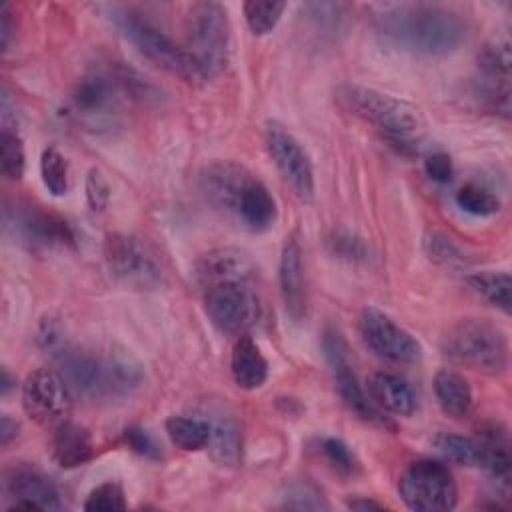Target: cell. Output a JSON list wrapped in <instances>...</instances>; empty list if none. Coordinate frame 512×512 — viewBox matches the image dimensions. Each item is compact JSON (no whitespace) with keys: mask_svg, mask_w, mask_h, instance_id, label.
Segmentation results:
<instances>
[{"mask_svg":"<svg viewBox=\"0 0 512 512\" xmlns=\"http://www.w3.org/2000/svg\"><path fill=\"white\" fill-rule=\"evenodd\" d=\"M40 178L52 196H64L70 188V170L66 158L56 148H46L40 156Z\"/></svg>","mask_w":512,"mask_h":512,"instance_id":"30","label":"cell"},{"mask_svg":"<svg viewBox=\"0 0 512 512\" xmlns=\"http://www.w3.org/2000/svg\"><path fill=\"white\" fill-rule=\"evenodd\" d=\"M230 370H232L234 382L244 390H256L266 382L268 362L260 352L258 344L250 336L246 334L238 336L232 348Z\"/></svg>","mask_w":512,"mask_h":512,"instance_id":"22","label":"cell"},{"mask_svg":"<svg viewBox=\"0 0 512 512\" xmlns=\"http://www.w3.org/2000/svg\"><path fill=\"white\" fill-rule=\"evenodd\" d=\"M6 224L14 228L30 246L36 248H56V246H74V234L70 226L36 206H16L14 210L6 208Z\"/></svg>","mask_w":512,"mask_h":512,"instance_id":"16","label":"cell"},{"mask_svg":"<svg viewBox=\"0 0 512 512\" xmlns=\"http://www.w3.org/2000/svg\"><path fill=\"white\" fill-rule=\"evenodd\" d=\"M284 506L292 510H326L328 502L312 482L296 480L286 486Z\"/></svg>","mask_w":512,"mask_h":512,"instance_id":"35","label":"cell"},{"mask_svg":"<svg viewBox=\"0 0 512 512\" xmlns=\"http://www.w3.org/2000/svg\"><path fill=\"white\" fill-rule=\"evenodd\" d=\"M2 486L12 498L8 510H60L62 500L56 484L36 466L18 462L4 468Z\"/></svg>","mask_w":512,"mask_h":512,"instance_id":"15","label":"cell"},{"mask_svg":"<svg viewBox=\"0 0 512 512\" xmlns=\"http://www.w3.org/2000/svg\"><path fill=\"white\" fill-rule=\"evenodd\" d=\"M424 170H426V174H428L434 182H440V184L450 182L452 176H454L452 160H450V156L444 154V152H434V154H430V156L424 160Z\"/></svg>","mask_w":512,"mask_h":512,"instance_id":"39","label":"cell"},{"mask_svg":"<svg viewBox=\"0 0 512 512\" xmlns=\"http://www.w3.org/2000/svg\"><path fill=\"white\" fill-rule=\"evenodd\" d=\"M360 336L378 358L392 364H414L422 356L420 342L378 308L362 310Z\"/></svg>","mask_w":512,"mask_h":512,"instance_id":"13","label":"cell"},{"mask_svg":"<svg viewBox=\"0 0 512 512\" xmlns=\"http://www.w3.org/2000/svg\"><path fill=\"white\" fill-rule=\"evenodd\" d=\"M278 282H280V296H282L286 314L292 320L300 322L306 316L308 296H306L302 248L296 238H290L282 248L280 266H278Z\"/></svg>","mask_w":512,"mask_h":512,"instance_id":"19","label":"cell"},{"mask_svg":"<svg viewBox=\"0 0 512 512\" xmlns=\"http://www.w3.org/2000/svg\"><path fill=\"white\" fill-rule=\"evenodd\" d=\"M510 62V42L506 38H496L486 44L478 58L484 96L490 108L504 118H508L510 112Z\"/></svg>","mask_w":512,"mask_h":512,"instance_id":"17","label":"cell"},{"mask_svg":"<svg viewBox=\"0 0 512 512\" xmlns=\"http://www.w3.org/2000/svg\"><path fill=\"white\" fill-rule=\"evenodd\" d=\"M166 432L174 446L186 452H196L208 446L210 422L204 418L190 416H170L166 420Z\"/></svg>","mask_w":512,"mask_h":512,"instance_id":"27","label":"cell"},{"mask_svg":"<svg viewBox=\"0 0 512 512\" xmlns=\"http://www.w3.org/2000/svg\"><path fill=\"white\" fill-rule=\"evenodd\" d=\"M346 506H348L350 510H360V512H366V510H382V508H384L382 504H378V502H374V500H370V498H352V500L346 502Z\"/></svg>","mask_w":512,"mask_h":512,"instance_id":"44","label":"cell"},{"mask_svg":"<svg viewBox=\"0 0 512 512\" xmlns=\"http://www.w3.org/2000/svg\"><path fill=\"white\" fill-rule=\"evenodd\" d=\"M188 52L202 80L216 78L230 60V20L218 2H198L188 14Z\"/></svg>","mask_w":512,"mask_h":512,"instance_id":"6","label":"cell"},{"mask_svg":"<svg viewBox=\"0 0 512 512\" xmlns=\"http://www.w3.org/2000/svg\"><path fill=\"white\" fill-rule=\"evenodd\" d=\"M336 100L346 112L374 124L394 144L412 146L424 134L420 110L406 100L358 84L338 86Z\"/></svg>","mask_w":512,"mask_h":512,"instance_id":"3","label":"cell"},{"mask_svg":"<svg viewBox=\"0 0 512 512\" xmlns=\"http://www.w3.org/2000/svg\"><path fill=\"white\" fill-rule=\"evenodd\" d=\"M104 260L110 274L126 286L148 290L162 282V270L154 254L134 236L108 234L104 240Z\"/></svg>","mask_w":512,"mask_h":512,"instance_id":"11","label":"cell"},{"mask_svg":"<svg viewBox=\"0 0 512 512\" xmlns=\"http://www.w3.org/2000/svg\"><path fill=\"white\" fill-rule=\"evenodd\" d=\"M442 354L456 364L500 374L508 368L510 348L504 330L484 318H464L442 338Z\"/></svg>","mask_w":512,"mask_h":512,"instance_id":"4","label":"cell"},{"mask_svg":"<svg viewBox=\"0 0 512 512\" xmlns=\"http://www.w3.org/2000/svg\"><path fill=\"white\" fill-rule=\"evenodd\" d=\"M22 408L34 422L56 428L72 412V388L60 372L38 368L22 384Z\"/></svg>","mask_w":512,"mask_h":512,"instance_id":"9","label":"cell"},{"mask_svg":"<svg viewBox=\"0 0 512 512\" xmlns=\"http://www.w3.org/2000/svg\"><path fill=\"white\" fill-rule=\"evenodd\" d=\"M264 142L272 162L280 170L282 178L290 184L294 194L300 200H306V202L312 200L314 168L300 140L278 122H270L264 132Z\"/></svg>","mask_w":512,"mask_h":512,"instance_id":"14","label":"cell"},{"mask_svg":"<svg viewBox=\"0 0 512 512\" xmlns=\"http://www.w3.org/2000/svg\"><path fill=\"white\" fill-rule=\"evenodd\" d=\"M52 454L62 468H76L86 464L94 454L90 432L70 420L58 424L52 436Z\"/></svg>","mask_w":512,"mask_h":512,"instance_id":"23","label":"cell"},{"mask_svg":"<svg viewBox=\"0 0 512 512\" xmlns=\"http://www.w3.org/2000/svg\"><path fill=\"white\" fill-rule=\"evenodd\" d=\"M382 34L418 54H446L456 50L468 34L466 20L444 6L400 4L376 16Z\"/></svg>","mask_w":512,"mask_h":512,"instance_id":"1","label":"cell"},{"mask_svg":"<svg viewBox=\"0 0 512 512\" xmlns=\"http://www.w3.org/2000/svg\"><path fill=\"white\" fill-rule=\"evenodd\" d=\"M16 430H18V424H16V420H12L10 416H2V420H0V442L2 444H8L14 436H16Z\"/></svg>","mask_w":512,"mask_h":512,"instance_id":"43","label":"cell"},{"mask_svg":"<svg viewBox=\"0 0 512 512\" xmlns=\"http://www.w3.org/2000/svg\"><path fill=\"white\" fill-rule=\"evenodd\" d=\"M124 508H126L124 490L118 482H104L96 486L84 502V510L88 512H116Z\"/></svg>","mask_w":512,"mask_h":512,"instance_id":"36","label":"cell"},{"mask_svg":"<svg viewBox=\"0 0 512 512\" xmlns=\"http://www.w3.org/2000/svg\"><path fill=\"white\" fill-rule=\"evenodd\" d=\"M242 10H244L248 28L254 34L262 36L276 28V24L280 22V18L286 10V4L278 2V0H248V2H244Z\"/></svg>","mask_w":512,"mask_h":512,"instance_id":"31","label":"cell"},{"mask_svg":"<svg viewBox=\"0 0 512 512\" xmlns=\"http://www.w3.org/2000/svg\"><path fill=\"white\" fill-rule=\"evenodd\" d=\"M478 442L484 452V464L482 468L496 480V484L504 490L510 486V438L506 428L500 424H490L480 430Z\"/></svg>","mask_w":512,"mask_h":512,"instance_id":"24","label":"cell"},{"mask_svg":"<svg viewBox=\"0 0 512 512\" xmlns=\"http://www.w3.org/2000/svg\"><path fill=\"white\" fill-rule=\"evenodd\" d=\"M456 204L472 216H494L500 210V200L476 184H466L456 192Z\"/></svg>","mask_w":512,"mask_h":512,"instance_id":"33","label":"cell"},{"mask_svg":"<svg viewBox=\"0 0 512 512\" xmlns=\"http://www.w3.org/2000/svg\"><path fill=\"white\" fill-rule=\"evenodd\" d=\"M434 394L440 408L452 416L462 418L472 410V390L466 378L450 368H442L434 376Z\"/></svg>","mask_w":512,"mask_h":512,"instance_id":"25","label":"cell"},{"mask_svg":"<svg viewBox=\"0 0 512 512\" xmlns=\"http://www.w3.org/2000/svg\"><path fill=\"white\" fill-rule=\"evenodd\" d=\"M322 452L326 454V458L330 460V464L344 472V474H352L358 470V460L352 454V450L338 438H326L322 442Z\"/></svg>","mask_w":512,"mask_h":512,"instance_id":"38","label":"cell"},{"mask_svg":"<svg viewBox=\"0 0 512 512\" xmlns=\"http://www.w3.org/2000/svg\"><path fill=\"white\" fill-rule=\"evenodd\" d=\"M276 216H278V208L272 192L266 188L262 180H258L252 174V178L246 182L238 198L232 218L252 232H262L276 222Z\"/></svg>","mask_w":512,"mask_h":512,"instance_id":"20","label":"cell"},{"mask_svg":"<svg viewBox=\"0 0 512 512\" xmlns=\"http://www.w3.org/2000/svg\"><path fill=\"white\" fill-rule=\"evenodd\" d=\"M84 190H86V200H88V206L94 210V212H102L108 202H110V184L106 180V176L98 170V168H92L86 176V184H84Z\"/></svg>","mask_w":512,"mask_h":512,"instance_id":"37","label":"cell"},{"mask_svg":"<svg viewBox=\"0 0 512 512\" xmlns=\"http://www.w3.org/2000/svg\"><path fill=\"white\" fill-rule=\"evenodd\" d=\"M208 320L222 334L242 336L260 318L256 276H224L198 284Z\"/></svg>","mask_w":512,"mask_h":512,"instance_id":"5","label":"cell"},{"mask_svg":"<svg viewBox=\"0 0 512 512\" xmlns=\"http://www.w3.org/2000/svg\"><path fill=\"white\" fill-rule=\"evenodd\" d=\"M368 396L380 410L396 416H410L418 406L410 384L390 372H376L368 378Z\"/></svg>","mask_w":512,"mask_h":512,"instance_id":"21","label":"cell"},{"mask_svg":"<svg viewBox=\"0 0 512 512\" xmlns=\"http://www.w3.org/2000/svg\"><path fill=\"white\" fill-rule=\"evenodd\" d=\"M122 90H126L122 76L90 72L72 90V114L90 128H110L118 118Z\"/></svg>","mask_w":512,"mask_h":512,"instance_id":"10","label":"cell"},{"mask_svg":"<svg viewBox=\"0 0 512 512\" xmlns=\"http://www.w3.org/2000/svg\"><path fill=\"white\" fill-rule=\"evenodd\" d=\"M10 38H12V16H10L8 4H2L0 6V44H2V50H8Z\"/></svg>","mask_w":512,"mask_h":512,"instance_id":"42","label":"cell"},{"mask_svg":"<svg viewBox=\"0 0 512 512\" xmlns=\"http://www.w3.org/2000/svg\"><path fill=\"white\" fill-rule=\"evenodd\" d=\"M0 148H2V174L12 182L20 180L26 166L24 146H22L20 134L6 124L2 126V132H0Z\"/></svg>","mask_w":512,"mask_h":512,"instance_id":"32","label":"cell"},{"mask_svg":"<svg viewBox=\"0 0 512 512\" xmlns=\"http://www.w3.org/2000/svg\"><path fill=\"white\" fill-rule=\"evenodd\" d=\"M128 446L142 454V456H158V446L154 444V440L146 434V430H140V428H128L126 434H124Z\"/></svg>","mask_w":512,"mask_h":512,"instance_id":"40","label":"cell"},{"mask_svg":"<svg viewBox=\"0 0 512 512\" xmlns=\"http://www.w3.org/2000/svg\"><path fill=\"white\" fill-rule=\"evenodd\" d=\"M210 422L208 450L212 458L222 466H236L242 458V430L234 416L220 414Z\"/></svg>","mask_w":512,"mask_h":512,"instance_id":"26","label":"cell"},{"mask_svg":"<svg viewBox=\"0 0 512 512\" xmlns=\"http://www.w3.org/2000/svg\"><path fill=\"white\" fill-rule=\"evenodd\" d=\"M434 446L444 458L456 464L470 466V468H482L484 464V452L478 438L440 432L434 436Z\"/></svg>","mask_w":512,"mask_h":512,"instance_id":"28","label":"cell"},{"mask_svg":"<svg viewBox=\"0 0 512 512\" xmlns=\"http://www.w3.org/2000/svg\"><path fill=\"white\" fill-rule=\"evenodd\" d=\"M332 242H334V252H338V254H344V256H360V254H364V246L356 238L336 236V240H332Z\"/></svg>","mask_w":512,"mask_h":512,"instance_id":"41","label":"cell"},{"mask_svg":"<svg viewBox=\"0 0 512 512\" xmlns=\"http://www.w3.org/2000/svg\"><path fill=\"white\" fill-rule=\"evenodd\" d=\"M424 250L434 264L444 268H456L466 262L464 252L442 232H428L424 236Z\"/></svg>","mask_w":512,"mask_h":512,"instance_id":"34","label":"cell"},{"mask_svg":"<svg viewBox=\"0 0 512 512\" xmlns=\"http://www.w3.org/2000/svg\"><path fill=\"white\" fill-rule=\"evenodd\" d=\"M116 22L124 32V36L150 62H154L168 74H174L186 82L202 80V74L194 58L190 56V52L184 50L180 44H176L166 32H162L160 28H156L154 24H150L148 20H142L132 12L118 14Z\"/></svg>","mask_w":512,"mask_h":512,"instance_id":"8","label":"cell"},{"mask_svg":"<svg viewBox=\"0 0 512 512\" xmlns=\"http://www.w3.org/2000/svg\"><path fill=\"white\" fill-rule=\"evenodd\" d=\"M322 348H324L328 364L334 370L336 386H338V392H340L344 404L358 418H362V420H366L370 424L382 426V428H392L390 420L382 414V410L370 400V396L360 386V382H358V378H356V374L352 370L350 358H348V346H346L342 334L336 328H328L324 332Z\"/></svg>","mask_w":512,"mask_h":512,"instance_id":"12","label":"cell"},{"mask_svg":"<svg viewBox=\"0 0 512 512\" xmlns=\"http://www.w3.org/2000/svg\"><path fill=\"white\" fill-rule=\"evenodd\" d=\"M398 494L416 512H446L458 502V486L452 472L436 460L412 462L398 480Z\"/></svg>","mask_w":512,"mask_h":512,"instance_id":"7","label":"cell"},{"mask_svg":"<svg viewBox=\"0 0 512 512\" xmlns=\"http://www.w3.org/2000/svg\"><path fill=\"white\" fill-rule=\"evenodd\" d=\"M468 286L480 294L484 300H488L492 306L500 308L502 312H510V274L508 272H474L466 278Z\"/></svg>","mask_w":512,"mask_h":512,"instance_id":"29","label":"cell"},{"mask_svg":"<svg viewBox=\"0 0 512 512\" xmlns=\"http://www.w3.org/2000/svg\"><path fill=\"white\" fill-rule=\"evenodd\" d=\"M250 178L252 172L246 166L232 160H216L202 170L200 186L208 202L232 218L238 198Z\"/></svg>","mask_w":512,"mask_h":512,"instance_id":"18","label":"cell"},{"mask_svg":"<svg viewBox=\"0 0 512 512\" xmlns=\"http://www.w3.org/2000/svg\"><path fill=\"white\" fill-rule=\"evenodd\" d=\"M54 358L62 366V376L72 392L86 400L96 402L110 396L130 394V390L138 388L142 382L140 364L128 354L98 356L66 344Z\"/></svg>","mask_w":512,"mask_h":512,"instance_id":"2","label":"cell"}]
</instances>
